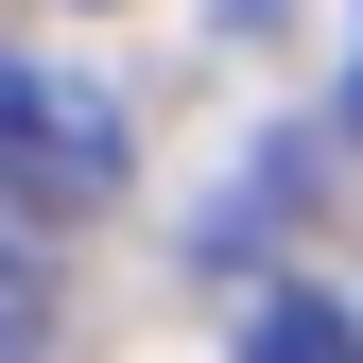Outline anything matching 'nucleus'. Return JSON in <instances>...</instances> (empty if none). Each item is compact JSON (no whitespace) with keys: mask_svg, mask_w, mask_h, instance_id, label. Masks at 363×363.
I'll return each instance as SVG.
<instances>
[{"mask_svg":"<svg viewBox=\"0 0 363 363\" xmlns=\"http://www.w3.org/2000/svg\"><path fill=\"white\" fill-rule=\"evenodd\" d=\"M0 173H18L35 208H104V191H121V104H104L86 69L0 52Z\"/></svg>","mask_w":363,"mask_h":363,"instance_id":"obj_1","label":"nucleus"},{"mask_svg":"<svg viewBox=\"0 0 363 363\" xmlns=\"http://www.w3.org/2000/svg\"><path fill=\"white\" fill-rule=\"evenodd\" d=\"M52 346V208L0 173V363H35Z\"/></svg>","mask_w":363,"mask_h":363,"instance_id":"obj_2","label":"nucleus"},{"mask_svg":"<svg viewBox=\"0 0 363 363\" xmlns=\"http://www.w3.org/2000/svg\"><path fill=\"white\" fill-rule=\"evenodd\" d=\"M242 363H363V329H346V294L277 277V294H242Z\"/></svg>","mask_w":363,"mask_h":363,"instance_id":"obj_3","label":"nucleus"}]
</instances>
